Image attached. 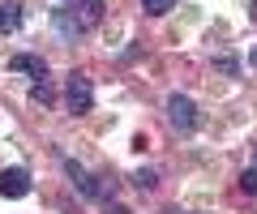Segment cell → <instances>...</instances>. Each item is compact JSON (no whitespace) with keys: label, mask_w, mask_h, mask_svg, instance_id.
<instances>
[{"label":"cell","mask_w":257,"mask_h":214,"mask_svg":"<svg viewBox=\"0 0 257 214\" xmlns=\"http://www.w3.org/2000/svg\"><path fill=\"white\" fill-rule=\"evenodd\" d=\"M64 103H69L73 116H86L94 107V86H90L86 73H69V82H64Z\"/></svg>","instance_id":"obj_1"},{"label":"cell","mask_w":257,"mask_h":214,"mask_svg":"<svg viewBox=\"0 0 257 214\" xmlns=\"http://www.w3.org/2000/svg\"><path fill=\"white\" fill-rule=\"evenodd\" d=\"M167 120H172V129L193 133L197 129V103H193L189 94H172V99H167Z\"/></svg>","instance_id":"obj_2"},{"label":"cell","mask_w":257,"mask_h":214,"mask_svg":"<svg viewBox=\"0 0 257 214\" xmlns=\"http://www.w3.org/2000/svg\"><path fill=\"white\" fill-rule=\"evenodd\" d=\"M60 9L73 13V22L82 30H90V26H99V22H103V0H64Z\"/></svg>","instance_id":"obj_3"},{"label":"cell","mask_w":257,"mask_h":214,"mask_svg":"<svg viewBox=\"0 0 257 214\" xmlns=\"http://www.w3.org/2000/svg\"><path fill=\"white\" fill-rule=\"evenodd\" d=\"M0 193L13 197V201L26 197V193H30V171H26V167H5V171H0Z\"/></svg>","instance_id":"obj_4"},{"label":"cell","mask_w":257,"mask_h":214,"mask_svg":"<svg viewBox=\"0 0 257 214\" xmlns=\"http://www.w3.org/2000/svg\"><path fill=\"white\" fill-rule=\"evenodd\" d=\"M9 69H13V73H30L35 82H47V65H43V56H30V52L13 56V60H9Z\"/></svg>","instance_id":"obj_5"},{"label":"cell","mask_w":257,"mask_h":214,"mask_svg":"<svg viewBox=\"0 0 257 214\" xmlns=\"http://www.w3.org/2000/svg\"><path fill=\"white\" fill-rule=\"evenodd\" d=\"M64 171H69V180L77 184V193H82V197H94V193H99V184H94V176H90V171L82 167V163H73V158H69V163H64Z\"/></svg>","instance_id":"obj_6"},{"label":"cell","mask_w":257,"mask_h":214,"mask_svg":"<svg viewBox=\"0 0 257 214\" xmlns=\"http://www.w3.org/2000/svg\"><path fill=\"white\" fill-rule=\"evenodd\" d=\"M22 26V5L18 0H0V35H13Z\"/></svg>","instance_id":"obj_7"},{"label":"cell","mask_w":257,"mask_h":214,"mask_svg":"<svg viewBox=\"0 0 257 214\" xmlns=\"http://www.w3.org/2000/svg\"><path fill=\"white\" fill-rule=\"evenodd\" d=\"M214 69H219V73H227V77H240V60L227 56V52H219V56H214Z\"/></svg>","instance_id":"obj_8"},{"label":"cell","mask_w":257,"mask_h":214,"mask_svg":"<svg viewBox=\"0 0 257 214\" xmlns=\"http://www.w3.org/2000/svg\"><path fill=\"white\" fill-rule=\"evenodd\" d=\"M142 9H146L150 18H163V13L176 9V0H142Z\"/></svg>","instance_id":"obj_9"},{"label":"cell","mask_w":257,"mask_h":214,"mask_svg":"<svg viewBox=\"0 0 257 214\" xmlns=\"http://www.w3.org/2000/svg\"><path fill=\"white\" fill-rule=\"evenodd\" d=\"M30 99H35V103H52V99H56L52 82H35V86H30Z\"/></svg>","instance_id":"obj_10"},{"label":"cell","mask_w":257,"mask_h":214,"mask_svg":"<svg viewBox=\"0 0 257 214\" xmlns=\"http://www.w3.org/2000/svg\"><path fill=\"white\" fill-rule=\"evenodd\" d=\"M240 188H244L248 197H257V167H244V171H240Z\"/></svg>","instance_id":"obj_11"},{"label":"cell","mask_w":257,"mask_h":214,"mask_svg":"<svg viewBox=\"0 0 257 214\" xmlns=\"http://www.w3.org/2000/svg\"><path fill=\"white\" fill-rule=\"evenodd\" d=\"M133 184H138V188H155V184H159V176H155L150 167H142V171H133Z\"/></svg>","instance_id":"obj_12"},{"label":"cell","mask_w":257,"mask_h":214,"mask_svg":"<svg viewBox=\"0 0 257 214\" xmlns=\"http://www.w3.org/2000/svg\"><path fill=\"white\" fill-rule=\"evenodd\" d=\"M248 65H253V69H257V47H253V56H248Z\"/></svg>","instance_id":"obj_13"},{"label":"cell","mask_w":257,"mask_h":214,"mask_svg":"<svg viewBox=\"0 0 257 214\" xmlns=\"http://www.w3.org/2000/svg\"><path fill=\"white\" fill-rule=\"evenodd\" d=\"M107 214H128V210H120V205H111V210H107Z\"/></svg>","instance_id":"obj_14"},{"label":"cell","mask_w":257,"mask_h":214,"mask_svg":"<svg viewBox=\"0 0 257 214\" xmlns=\"http://www.w3.org/2000/svg\"><path fill=\"white\" fill-rule=\"evenodd\" d=\"M167 214H180V210H167Z\"/></svg>","instance_id":"obj_15"}]
</instances>
